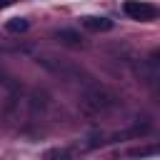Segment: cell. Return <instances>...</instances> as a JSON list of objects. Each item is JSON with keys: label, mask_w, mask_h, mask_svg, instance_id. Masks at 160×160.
Segmentation results:
<instances>
[{"label": "cell", "mask_w": 160, "mask_h": 160, "mask_svg": "<svg viewBox=\"0 0 160 160\" xmlns=\"http://www.w3.org/2000/svg\"><path fill=\"white\" fill-rule=\"evenodd\" d=\"M82 25L92 32H105V30H112V20L108 18H82Z\"/></svg>", "instance_id": "2"}, {"label": "cell", "mask_w": 160, "mask_h": 160, "mask_svg": "<svg viewBox=\"0 0 160 160\" xmlns=\"http://www.w3.org/2000/svg\"><path fill=\"white\" fill-rule=\"evenodd\" d=\"M58 38L65 40V42H70V45H80V35L72 32V30H58Z\"/></svg>", "instance_id": "4"}, {"label": "cell", "mask_w": 160, "mask_h": 160, "mask_svg": "<svg viewBox=\"0 0 160 160\" xmlns=\"http://www.w3.org/2000/svg\"><path fill=\"white\" fill-rule=\"evenodd\" d=\"M122 10H125L128 18H132V20H142V22H145V20H152V18L158 15L155 5H150V2H140V0H125Z\"/></svg>", "instance_id": "1"}, {"label": "cell", "mask_w": 160, "mask_h": 160, "mask_svg": "<svg viewBox=\"0 0 160 160\" xmlns=\"http://www.w3.org/2000/svg\"><path fill=\"white\" fill-rule=\"evenodd\" d=\"M28 28H30V22H28L25 18H12V20L5 22V30H8V32H25Z\"/></svg>", "instance_id": "3"}]
</instances>
